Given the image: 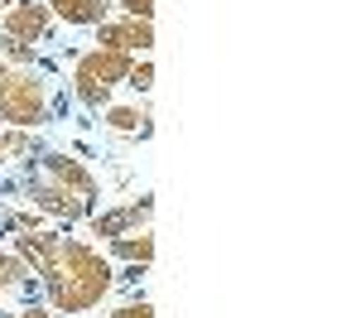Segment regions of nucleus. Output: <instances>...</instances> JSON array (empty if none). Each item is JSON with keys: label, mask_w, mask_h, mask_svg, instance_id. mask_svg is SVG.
Segmentation results:
<instances>
[{"label": "nucleus", "mask_w": 361, "mask_h": 318, "mask_svg": "<svg viewBox=\"0 0 361 318\" xmlns=\"http://www.w3.org/2000/svg\"><path fill=\"white\" fill-rule=\"evenodd\" d=\"M15 198L25 202V207H34L39 217H49V222L78 227V222H87V217L97 212V202H102V183H97V173L87 169L78 154L44 145V149L34 154L29 173L20 178Z\"/></svg>", "instance_id": "nucleus-1"}, {"label": "nucleus", "mask_w": 361, "mask_h": 318, "mask_svg": "<svg viewBox=\"0 0 361 318\" xmlns=\"http://www.w3.org/2000/svg\"><path fill=\"white\" fill-rule=\"evenodd\" d=\"M116 265L82 236H58L54 256L39 265V294L54 314H92L111 299Z\"/></svg>", "instance_id": "nucleus-2"}, {"label": "nucleus", "mask_w": 361, "mask_h": 318, "mask_svg": "<svg viewBox=\"0 0 361 318\" xmlns=\"http://www.w3.org/2000/svg\"><path fill=\"white\" fill-rule=\"evenodd\" d=\"M63 111V82L54 63H0V121L10 130H44Z\"/></svg>", "instance_id": "nucleus-3"}, {"label": "nucleus", "mask_w": 361, "mask_h": 318, "mask_svg": "<svg viewBox=\"0 0 361 318\" xmlns=\"http://www.w3.org/2000/svg\"><path fill=\"white\" fill-rule=\"evenodd\" d=\"M130 54H116V49H87L78 54L73 63V102L82 106V111H102V106H111V92L126 82V73H130Z\"/></svg>", "instance_id": "nucleus-4"}, {"label": "nucleus", "mask_w": 361, "mask_h": 318, "mask_svg": "<svg viewBox=\"0 0 361 318\" xmlns=\"http://www.w3.org/2000/svg\"><path fill=\"white\" fill-rule=\"evenodd\" d=\"M44 135L39 130H0V193L5 198H15V188H20V178L29 173V164H34V154L44 149Z\"/></svg>", "instance_id": "nucleus-5"}, {"label": "nucleus", "mask_w": 361, "mask_h": 318, "mask_svg": "<svg viewBox=\"0 0 361 318\" xmlns=\"http://www.w3.org/2000/svg\"><path fill=\"white\" fill-rule=\"evenodd\" d=\"M49 29H54V15H49L44 0H15V5L0 15V39H15V44H29V49L44 44Z\"/></svg>", "instance_id": "nucleus-6"}, {"label": "nucleus", "mask_w": 361, "mask_h": 318, "mask_svg": "<svg viewBox=\"0 0 361 318\" xmlns=\"http://www.w3.org/2000/svg\"><path fill=\"white\" fill-rule=\"evenodd\" d=\"M97 49H116V54H149L154 49V20H130V15H111L97 25Z\"/></svg>", "instance_id": "nucleus-7"}, {"label": "nucleus", "mask_w": 361, "mask_h": 318, "mask_svg": "<svg viewBox=\"0 0 361 318\" xmlns=\"http://www.w3.org/2000/svg\"><path fill=\"white\" fill-rule=\"evenodd\" d=\"M149 217H154V198L140 193V198L121 202V207H102V212H92V217H87V231L102 236V241H111V236H126V231L149 227Z\"/></svg>", "instance_id": "nucleus-8"}, {"label": "nucleus", "mask_w": 361, "mask_h": 318, "mask_svg": "<svg viewBox=\"0 0 361 318\" xmlns=\"http://www.w3.org/2000/svg\"><path fill=\"white\" fill-rule=\"evenodd\" d=\"M0 294H5L10 304H34V299H44V294H39V275H34L10 246H0Z\"/></svg>", "instance_id": "nucleus-9"}, {"label": "nucleus", "mask_w": 361, "mask_h": 318, "mask_svg": "<svg viewBox=\"0 0 361 318\" xmlns=\"http://www.w3.org/2000/svg\"><path fill=\"white\" fill-rule=\"evenodd\" d=\"M106 256H111V265L149 270V260H154V231L140 227V231H126V236H111L106 241Z\"/></svg>", "instance_id": "nucleus-10"}, {"label": "nucleus", "mask_w": 361, "mask_h": 318, "mask_svg": "<svg viewBox=\"0 0 361 318\" xmlns=\"http://www.w3.org/2000/svg\"><path fill=\"white\" fill-rule=\"evenodd\" d=\"M102 126H106V130H116V135H140V140H145V135H149V130H154V126H149V121H154V116H149V97H140V102H130V106H102Z\"/></svg>", "instance_id": "nucleus-11"}, {"label": "nucleus", "mask_w": 361, "mask_h": 318, "mask_svg": "<svg viewBox=\"0 0 361 318\" xmlns=\"http://www.w3.org/2000/svg\"><path fill=\"white\" fill-rule=\"evenodd\" d=\"M49 15L73 29H97L102 20H111V0H44Z\"/></svg>", "instance_id": "nucleus-12"}, {"label": "nucleus", "mask_w": 361, "mask_h": 318, "mask_svg": "<svg viewBox=\"0 0 361 318\" xmlns=\"http://www.w3.org/2000/svg\"><path fill=\"white\" fill-rule=\"evenodd\" d=\"M58 236H63V231H58V227H39V231H15V236H10L5 246H10V251H15V256L25 260V265H29V270H34V275H39V265H44V260L54 256Z\"/></svg>", "instance_id": "nucleus-13"}, {"label": "nucleus", "mask_w": 361, "mask_h": 318, "mask_svg": "<svg viewBox=\"0 0 361 318\" xmlns=\"http://www.w3.org/2000/svg\"><path fill=\"white\" fill-rule=\"evenodd\" d=\"M126 87L135 92V97H149V87H154V58L140 54L135 63H130V73H126Z\"/></svg>", "instance_id": "nucleus-14"}, {"label": "nucleus", "mask_w": 361, "mask_h": 318, "mask_svg": "<svg viewBox=\"0 0 361 318\" xmlns=\"http://www.w3.org/2000/svg\"><path fill=\"white\" fill-rule=\"evenodd\" d=\"M106 318H154V309H149V299L140 294V299H126V304H116Z\"/></svg>", "instance_id": "nucleus-15"}, {"label": "nucleus", "mask_w": 361, "mask_h": 318, "mask_svg": "<svg viewBox=\"0 0 361 318\" xmlns=\"http://www.w3.org/2000/svg\"><path fill=\"white\" fill-rule=\"evenodd\" d=\"M111 10L130 15V20H154V0H111Z\"/></svg>", "instance_id": "nucleus-16"}, {"label": "nucleus", "mask_w": 361, "mask_h": 318, "mask_svg": "<svg viewBox=\"0 0 361 318\" xmlns=\"http://www.w3.org/2000/svg\"><path fill=\"white\" fill-rule=\"evenodd\" d=\"M15 318H58V314L44 304V299H34V304H20V309H15Z\"/></svg>", "instance_id": "nucleus-17"}, {"label": "nucleus", "mask_w": 361, "mask_h": 318, "mask_svg": "<svg viewBox=\"0 0 361 318\" xmlns=\"http://www.w3.org/2000/svg\"><path fill=\"white\" fill-rule=\"evenodd\" d=\"M15 309H20V304H10V299L0 294V318H15Z\"/></svg>", "instance_id": "nucleus-18"}, {"label": "nucleus", "mask_w": 361, "mask_h": 318, "mask_svg": "<svg viewBox=\"0 0 361 318\" xmlns=\"http://www.w3.org/2000/svg\"><path fill=\"white\" fill-rule=\"evenodd\" d=\"M10 5H15V0H0V15H5V10H10Z\"/></svg>", "instance_id": "nucleus-19"}]
</instances>
